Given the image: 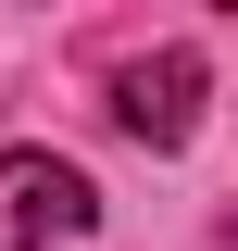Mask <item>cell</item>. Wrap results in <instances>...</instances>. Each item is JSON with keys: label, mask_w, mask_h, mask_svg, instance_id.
<instances>
[{"label": "cell", "mask_w": 238, "mask_h": 251, "mask_svg": "<svg viewBox=\"0 0 238 251\" xmlns=\"http://www.w3.org/2000/svg\"><path fill=\"white\" fill-rule=\"evenodd\" d=\"M226 251H238V214H226Z\"/></svg>", "instance_id": "cell-3"}, {"label": "cell", "mask_w": 238, "mask_h": 251, "mask_svg": "<svg viewBox=\"0 0 238 251\" xmlns=\"http://www.w3.org/2000/svg\"><path fill=\"white\" fill-rule=\"evenodd\" d=\"M201 100H213L201 50H150V63L113 75V126L138 138V151H188V138H201Z\"/></svg>", "instance_id": "cell-2"}, {"label": "cell", "mask_w": 238, "mask_h": 251, "mask_svg": "<svg viewBox=\"0 0 238 251\" xmlns=\"http://www.w3.org/2000/svg\"><path fill=\"white\" fill-rule=\"evenodd\" d=\"M100 226V188L75 176L63 151H0V251H50V239H88Z\"/></svg>", "instance_id": "cell-1"}]
</instances>
